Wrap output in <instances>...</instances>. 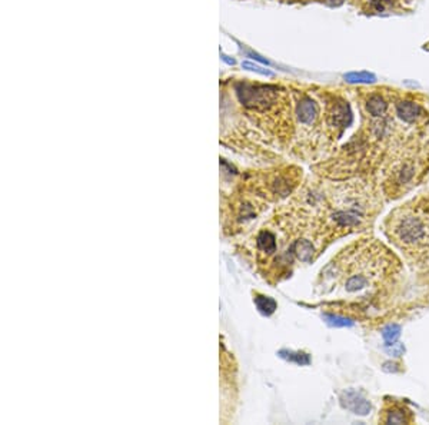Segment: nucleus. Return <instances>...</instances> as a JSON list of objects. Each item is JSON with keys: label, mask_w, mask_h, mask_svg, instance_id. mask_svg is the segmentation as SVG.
I'll use <instances>...</instances> for the list:
<instances>
[{"label": "nucleus", "mask_w": 429, "mask_h": 425, "mask_svg": "<svg viewBox=\"0 0 429 425\" xmlns=\"http://www.w3.org/2000/svg\"><path fill=\"white\" fill-rule=\"evenodd\" d=\"M241 100L249 108L262 109L268 108L275 100V91L270 88H253V86H243L242 91H239Z\"/></svg>", "instance_id": "nucleus-1"}, {"label": "nucleus", "mask_w": 429, "mask_h": 425, "mask_svg": "<svg viewBox=\"0 0 429 425\" xmlns=\"http://www.w3.org/2000/svg\"><path fill=\"white\" fill-rule=\"evenodd\" d=\"M340 402L344 405V408L352 411L353 414H359V415H367L371 411V404L368 402L365 398L356 391H348L342 397Z\"/></svg>", "instance_id": "nucleus-2"}, {"label": "nucleus", "mask_w": 429, "mask_h": 425, "mask_svg": "<svg viewBox=\"0 0 429 425\" xmlns=\"http://www.w3.org/2000/svg\"><path fill=\"white\" fill-rule=\"evenodd\" d=\"M396 112H398V115H399V118H401L402 120H405V122H414V120L419 116L421 108H419V105L415 103V102L405 100V102L398 103Z\"/></svg>", "instance_id": "nucleus-3"}, {"label": "nucleus", "mask_w": 429, "mask_h": 425, "mask_svg": "<svg viewBox=\"0 0 429 425\" xmlns=\"http://www.w3.org/2000/svg\"><path fill=\"white\" fill-rule=\"evenodd\" d=\"M412 421V414L411 411H408L405 407H399V405H395L394 408H391L389 411L387 412V417L383 418V422L387 424H402V422H411Z\"/></svg>", "instance_id": "nucleus-4"}, {"label": "nucleus", "mask_w": 429, "mask_h": 425, "mask_svg": "<svg viewBox=\"0 0 429 425\" xmlns=\"http://www.w3.org/2000/svg\"><path fill=\"white\" fill-rule=\"evenodd\" d=\"M316 105L311 99H304L298 105V118L304 123H311L316 118Z\"/></svg>", "instance_id": "nucleus-5"}, {"label": "nucleus", "mask_w": 429, "mask_h": 425, "mask_svg": "<svg viewBox=\"0 0 429 425\" xmlns=\"http://www.w3.org/2000/svg\"><path fill=\"white\" fill-rule=\"evenodd\" d=\"M331 116L333 119V125L340 126V128H345L346 125H349L351 119H352L348 105H338L336 108H333V112Z\"/></svg>", "instance_id": "nucleus-6"}, {"label": "nucleus", "mask_w": 429, "mask_h": 425, "mask_svg": "<svg viewBox=\"0 0 429 425\" xmlns=\"http://www.w3.org/2000/svg\"><path fill=\"white\" fill-rule=\"evenodd\" d=\"M387 108V102L379 95H372L371 98L368 99L367 109L372 116H382V115H385Z\"/></svg>", "instance_id": "nucleus-7"}, {"label": "nucleus", "mask_w": 429, "mask_h": 425, "mask_svg": "<svg viewBox=\"0 0 429 425\" xmlns=\"http://www.w3.org/2000/svg\"><path fill=\"white\" fill-rule=\"evenodd\" d=\"M258 248L262 252H266V253L273 252L275 251V248H276L275 237H273L272 233H269V232H262V233L258 237Z\"/></svg>", "instance_id": "nucleus-8"}, {"label": "nucleus", "mask_w": 429, "mask_h": 425, "mask_svg": "<svg viewBox=\"0 0 429 425\" xmlns=\"http://www.w3.org/2000/svg\"><path fill=\"white\" fill-rule=\"evenodd\" d=\"M345 80L349 83H372L376 80V77L369 72H352L345 75Z\"/></svg>", "instance_id": "nucleus-9"}, {"label": "nucleus", "mask_w": 429, "mask_h": 425, "mask_svg": "<svg viewBox=\"0 0 429 425\" xmlns=\"http://www.w3.org/2000/svg\"><path fill=\"white\" fill-rule=\"evenodd\" d=\"M255 302H256L258 309L265 315H270L276 309V302L272 298H269V296H261L259 295V296H256Z\"/></svg>", "instance_id": "nucleus-10"}, {"label": "nucleus", "mask_w": 429, "mask_h": 425, "mask_svg": "<svg viewBox=\"0 0 429 425\" xmlns=\"http://www.w3.org/2000/svg\"><path fill=\"white\" fill-rule=\"evenodd\" d=\"M399 335H401V328L398 327V325H389L382 332V336H383V339L387 342V345L395 344V341L399 338Z\"/></svg>", "instance_id": "nucleus-11"}, {"label": "nucleus", "mask_w": 429, "mask_h": 425, "mask_svg": "<svg viewBox=\"0 0 429 425\" xmlns=\"http://www.w3.org/2000/svg\"><path fill=\"white\" fill-rule=\"evenodd\" d=\"M243 68H249V69H252V70H256V72L262 73V75H270V72H268V70H262L259 66H255V65H252V63H249V62L243 63Z\"/></svg>", "instance_id": "nucleus-12"}, {"label": "nucleus", "mask_w": 429, "mask_h": 425, "mask_svg": "<svg viewBox=\"0 0 429 425\" xmlns=\"http://www.w3.org/2000/svg\"><path fill=\"white\" fill-rule=\"evenodd\" d=\"M344 2H345V0H326V3L331 5V6H340Z\"/></svg>", "instance_id": "nucleus-13"}]
</instances>
